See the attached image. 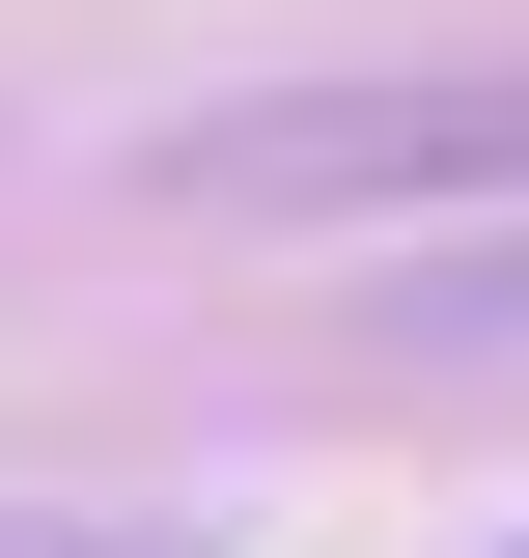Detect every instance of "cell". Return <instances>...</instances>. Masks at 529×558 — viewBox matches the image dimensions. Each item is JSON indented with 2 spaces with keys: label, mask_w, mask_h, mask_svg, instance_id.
Instances as JSON below:
<instances>
[{
  "label": "cell",
  "mask_w": 529,
  "mask_h": 558,
  "mask_svg": "<svg viewBox=\"0 0 529 558\" xmlns=\"http://www.w3.org/2000/svg\"><path fill=\"white\" fill-rule=\"evenodd\" d=\"M168 196L223 223H446V196H529V57H446V84H279V112H196Z\"/></svg>",
  "instance_id": "cell-1"
},
{
  "label": "cell",
  "mask_w": 529,
  "mask_h": 558,
  "mask_svg": "<svg viewBox=\"0 0 529 558\" xmlns=\"http://www.w3.org/2000/svg\"><path fill=\"white\" fill-rule=\"evenodd\" d=\"M0 558H196V531H139V502H0Z\"/></svg>",
  "instance_id": "cell-2"
}]
</instances>
